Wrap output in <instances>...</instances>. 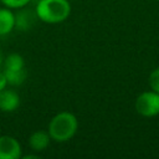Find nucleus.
Instances as JSON below:
<instances>
[{"instance_id": "1", "label": "nucleus", "mask_w": 159, "mask_h": 159, "mask_svg": "<svg viewBox=\"0 0 159 159\" xmlns=\"http://www.w3.org/2000/svg\"><path fill=\"white\" fill-rule=\"evenodd\" d=\"M35 12L37 19L46 24H60L70 16L71 4L68 0H39Z\"/></svg>"}, {"instance_id": "2", "label": "nucleus", "mask_w": 159, "mask_h": 159, "mask_svg": "<svg viewBox=\"0 0 159 159\" xmlns=\"http://www.w3.org/2000/svg\"><path fill=\"white\" fill-rule=\"evenodd\" d=\"M78 120L71 112H60L53 116L48 123V134L52 140L63 143L70 140L77 132Z\"/></svg>"}, {"instance_id": "3", "label": "nucleus", "mask_w": 159, "mask_h": 159, "mask_svg": "<svg viewBox=\"0 0 159 159\" xmlns=\"http://www.w3.org/2000/svg\"><path fill=\"white\" fill-rule=\"evenodd\" d=\"M134 108L142 117H155L159 114V93L154 91L142 92L134 102Z\"/></svg>"}, {"instance_id": "4", "label": "nucleus", "mask_w": 159, "mask_h": 159, "mask_svg": "<svg viewBox=\"0 0 159 159\" xmlns=\"http://www.w3.org/2000/svg\"><path fill=\"white\" fill-rule=\"evenodd\" d=\"M21 145L11 135H0V159H20Z\"/></svg>"}, {"instance_id": "5", "label": "nucleus", "mask_w": 159, "mask_h": 159, "mask_svg": "<svg viewBox=\"0 0 159 159\" xmlns=\"http://www.w3.org/2000/svg\"><path fill=\"white\" fill-rule=\"evenodd\" d=\"M20 106V96L14 89H0V111L14 112Z\"/></svg>"}, {"instance_id": "6", "label": "nucleus", "mask_w": 159, "mask_h": 159, "mask_svg": "<svg viewBox=\"0 0 159 159\" xmlns=\"http://www.w3.org/2000/svg\"><path fill=\"white\" fill-rule=\"evenodd\" d=\"M51 137L48 132L45 130H36L34 132L29 138V145L35 152H42L45 150L50 144Z\"/></svg>"}, {"instance_id": "7", "label": "nucleus", "mask_w": 159, "mask_h": 159, "mask_svg": "<svg viewBox=\"0 0 159 159\" xmlns=\"http://www.w3.org/2000/svg\"><path fill=\"white\" fill-rule=\"evenodd\" d=\"M15 27V14L9 7L0 9V36L10 34Z\"/></svg>"}, {"instance_id": "8", "label": "nucleus", "mask_w": 159, "mask_h": 159, "mask_svg": "<svg viewBox=\"0 0 159 159\" xmlns=\"http://www.w3.org/2000/svg\"><path fill=\"white\" fill-rule=\"evenodd\" d=\"M7 81V84L11 86H20L25 82L26 77H27V72L26 68H15V70H9V68H4L2 70Z\"/></svg>"}, {"instance_id": "9", "label": "nucleus", "mask_w": 159, "mask_h": 159, "mask_svg": "<svg viewBox=\"0 0 159 159\" xmlns=\"http://www.w3.org/2000/svg\"><path fill=\"white\" fill-rule=\"evenodd\" d=\"M36 12H31L30 10H21L17 14H15V26H17L20 30H29L30 26L34 24Z\"/></svg>"}, {"instance_id": "10", "label": "nucleus", "mask_w": 159, "mask_h": 159, "mask_svg": "<svg viewBox=\"0 0 159 159\" xmlns=\"http://www.w3.org/2000/svg\"><path fill=\"white\" fill-rule=\"evenodd\" d=\"M24 67H25V61L20 53L12 52L7 55L4 60V68L15 70V68H24Z\"/></svg>"}, {"instance_id": "11", "label": "nucleus", "mask_w": 159, "mask_h": 159, "mask_svg": "<svg viewBox=\"0 0 159 159\" xmlns=\"http://www.w3.org/2000/svg\"><path fill=\"white\" fill-rule=\"evenodd\" d=\"M148 81H149V87H150V89L154 91V92H157V93H159V67L154 68V70L150 72Z\"/></svg>"}, {"instance_id": "12", "label": "nucleus", "mask_w": 159, "mask_h": 159, "mask_svg": "<svg viewBox=\"0 0 159 159\" xmlns=\"http://www.w3.org/2000/svg\"><path fill=\"white\" fill-rule=\"evenodd\" d=\"M6 7L9 9H22L25 7L31 0H0Z\"/></svg>"}, {"instance_id": "13", "label": "nucleus", "mask_w": 159, "mask_h": 159, "mask_svg": "<svg viewBox=\"0 0 159 159\" xmlns=\"http://www.w3.org/2000/svg\"><path fill=\"white\" fill-rule=\"evenodd\" d=\"M7 84V81H6V77H5V73L2 70H0V89L5 88Z\"/></svg>"}, {"instance_id": "14", "label": "nucleus", "mask_w": 159, "mask_h": 159, "mask_svg": "<svg viewBox=\"0 0 159 159\" xmlns=\"http://www.w3.org/2000/svg\"><path fill=\"white\" fill-rule=\"evenodd\" d=\"M2 63H4V57H2V52L0 51V67L2 66Z\"/></svg>"}]
</instances>
